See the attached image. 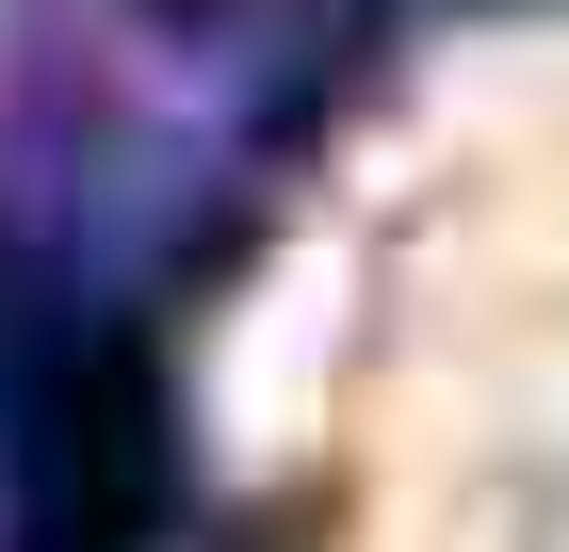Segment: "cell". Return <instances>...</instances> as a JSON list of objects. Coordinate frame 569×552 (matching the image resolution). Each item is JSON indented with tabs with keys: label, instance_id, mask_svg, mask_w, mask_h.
Listing matches in <instances>:
<instances>
[{
	"label": "cell",
	"instance_id": "obj_1",
	"mask_svg": "<svg viewBox=\"0 0 569 552\" xmlns=\"http://www.w3.org/2000/svg\"><path fill=\"white\" fill-rule=\"evenodd\" d=\"M326 358H342V277H326V260H293V277L244 309V341H228V439H244V455H277V439L326 407Z\"/></svg>",
	"mask_w": 569,
	"mask_h": 552
}]
</instances>
